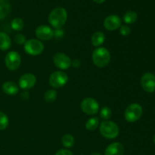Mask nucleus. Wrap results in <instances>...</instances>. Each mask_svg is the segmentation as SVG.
<instances>
[{
  "instance_id": "nucleus-23",
  "label": "nucleus",
  "mask_w": 155,
  "mask_h": 155,
  "mask_svg": "<svg viewBox=\"0 0 155 155\" xmlns=\"http://www.w3.org/2000/svg\"><path fill=\"white\" fill-rule=\"evenodd\" d=\"M58 96V93L55 90H53V89H49V90L47 91L45 93L44 95V98H45V101L47 103H53L56 100Z\"/></svg>"
},
{
  "instance_id": "nucleus-8",
  "label": "nucleus",
  "mask_w": 155,
  "mask_h": 155,
  "mask_svg": "<svg viewBox=\"0 0 155 155\" xmlns=\"http://www.w3.org/2000/svg\"><path fill=\"white\" fill-rule=\"evenodd\" d=\"M5 66L9 71H15L19 68L21 64V58L19 53L12 51L8 53L5 59Z\"/></svg>"
},
{
  "instance_id": "nucleus-13",
  "label": "nucleus",
  "mask_w": 155,
  "mask_h": 155,
  "mask_svg": "<svg viewBox=\"0 0 155 155\" xmlns=\"http://www.w3.org/2000/svg\"><path fill=\"white\" fill-rule=\"evenodd\" d=\"M35 33H36V37L39 38L41 40L47 41L49 40V39H51L53 37V30L48 26H39L36 29Z\"/></svg>"
},
{
  "instance_id": "nucleus-12",
  "label": "nucleus",
  "mask_w": 155,
  "mask_h": 155,
  "mask_svg": "<svg viewBox=\"0 0 155 155\" xmlns=\"http://www.w3.org/2000/svg\"><path fill=\"white\" fill-rule=\"evenodd\" d=\"M121 26V20L117 15H111L107 16L104 21V27L109 31L117 30Z\"/></svg>"
},
{
  "instance_id": "nucleus-15",
  "label": "nucleus",
  "mask_w": 155,
  "mask_h": 155,
  "mask_svg": "<svg viewBox=\"0 0 155 155\" xmlns=\"http://www.w3.org/2000/svg\"><path fill=\"white\" fill-rule=\"evenodd\" d=\"M2 90L7 95H15L18 94L19 89H18V86H17L16 83H15L14 82L8 81L3 83Z\"/></svg>"
},
{
  "instance_id": "nucleus-32",
  "label": "nucleus",
  "mask_w": 155,
  "mask_h": 155,
  "mask_svg": "<svg viewBox=\"0 0 155 155\" xmlns=\"http://www.w3.org/2000/svg\"><path fill=\"white\" fill-rule=\"evenodd\" d=\"M154 143H155V136H154Z\"/></svg>"
},
{
  "instance_id": "nucleus-27",
  "label": "nucleus",
  "mask_w": 155,
  "mask_h": 155,
  "mask_svg": "<svg viewBox=\"0 0 155 155\" xmlns=\"http://www.w3.org/2000/svg\"><path fill=\"white\" fill-rule=\"evenodd\" d=\"M120 32L121 35H123L124 36H127L131 33V30L127 25H123L120 27Z\"/></svg>"
},
{
  "instance_id": "nucleus-3",
  "label": "nucleus",
  "mask_w": 155,
  "mask_h": 155,
  "mask_svg": "<svg viewBox=\"0 0 155 155\" xmlns=\"http://www.w3.org/2000/svg\"><path fill=\"white\" fill-rule=\"evenodd\" d=\"M99 130L101 136L108 139H115L120 133L118 126L115 123L110 120L102 121L100 124Z\"/></svg>"
},
{
  "instance_id": "nucleus-26",
  "label": "nucleus",
  "mask_w": 155,
  "mask_h": 155,
  "mask_svg": "<svg viewBox=\"0 0 155 155\" xmlns=\"http://www.w3.org/2000/svg\"><path fill=\"white\" fill-rule=\"evenodd\" d=\"M14 40H15V43L18 44V45H23L26 42V37L24 35L21 34V33H18L14 36Z\"/></svg>"
},
{
  "instance_id": "nucleus-24",
  "label": "nucleus",
  "mask_w": 155,
  "mask_h": 155,
  "mask_svg": "<svg viewBox=\"0 0 155 155\" xmlns=\"http://www.w3.org/2000/svg\"><path fill=\"white\" fill-rule=\"evenodd\" d=\"M9 124L8 117L3 112L0 111V130H5Z\"/></svg>"
},
{
  "instance_id": "nucleus-16",
  "label": "nucleus",
  "mask_w": 155,
  "mask_h": 155,
  "mask_svg": "<svg viewBox=\"0 0 155 155\" xmlns=\"http://www.w3.org/2000/svg\"><path fill=\"white\" fill-rule=\"evenodd\" d=\"M12 45V41L7 33L0 32V50L6 51L9 49Z\"/></svg>"
},
{
  "instance_id": "nucleus-11",
  "label": "nucleus",
  "mask_w": 155,
  "mask_h": 155,
  "mask_svg": "<svg viewBox=\"0 0 155 155\" xmlns=\"http://www.w3.org/2000/svg\"><path fill=\"white\" fill-rule=\"evenodd\" d=\"M36 83V76L33 74H25L21 77L18 81L19 86L22 89H30L35 86Z\"/></svg>"
},
{
  "instance_id": "nucleus-10",
  "label": "nucleus",
  "mask_w": 155,
  "mask_h": 155,
  "mask_svg": "<svg viewBox=\"0 0 155 155\" xmlns=\"http://www.w3.org/2000/svg\"><path fill=\"white\" fill-rule=\"evenodd\" d=\"M141 85L146 92H154L155 91V76L151 73L145 74L141 78Z\"/></svg>"
},
{
  "instance_id": "nucleus-29",
  "label": "nucleus",
  "mask_w": 155,
  "mask_h": 155,
  "mask_svg": "<svg viewBox=\"0 0 155 155\" xmlns=\"http://www.w3.org/2000/svg\"><path fill=\"white\" fill-rule=\"evenodd\" d=\"M72 65L74 68H79V67L81 65V62H80V60H78V59H75L74 61H72Z\"/></svg>"
},
{
  "instance_id": "nucleus-19",
  "label": "nucleus",
  "mask_w": 155,
  "mask_h": 155,
  "mask_svg": "<svg viewBox=\"0 0 155 155\" xmlns=\"http://www.w3.org/2000/svg\"><path fill=\"white\" fill-rule=\"evenodd\" d=\"M137 13L134 11H128L124 15V21L126 24H134L137 21Z\"/></svg>"
},
{
  "instance_id": "nucleus-17",
  "label": "nucleus",
  "mask_w": 155,
  "mask_h": 155,
  "mask_svg": "<svg viewBox=\"0 0 155 155\" xmlns=\"http://www.w3.org/2000/svg\"><path fill=\"white\" fill-rule=\"evenodd\" d=\"M92 44L93 46L95 47H99L100 45H102L103 43L105 41V36L104 34L102 32H95V33H93V35L92 36Z\"/></svg>"
},
{
  "instance_id": "nucleus-2",
  "label": "nucleus",
  "mask_w": 155,
  "mask_h": 155,
  "mask_svg": "<svg viewBox=\"0 0 155 155\" xmlns=\"http://www.w3.org/2000/svg\"><path fill=\"white\" fill-rule=\"evenodd\" d=\"M110 61V51L104 47L95 48L92 53V61L98 68H104Z\"/></svg>"
},
{
  "instance_id": "nucleus-30",
  "label": "nucleus",
  "mask_w": 155,
  "mask_h": 155,
  "mask_svg": "<svg viewBox=\"0 0 155 155\" xmlns=\"http://www.w3.org/2000/svg\"><path fill=\"white\" fill-rule=\"evenodd\" d=\"M95 3H98V4H101V3L104 2L105 0H93Z\"/></svg>"
},
{
  "instance_id": "nucleus-5",
  "label": "nucleus",
  "mask_w": 155,
  "mask_h": 155,
  "mask_svg": "<svg viewBox=\"0 0 155 155\" xmlns=\"http://www.w3.org/2000/svg\"><path fill=\"white\" fill-rule=\"evenodd\" d=\"M24 50L27 54L30 55H39L43 51L44 45L38 39H30L24 43Z\"/></svg>"
},
{
  "instance_id": "nucleus-25",
  "label": "nucleus",
  "mask_w": 155,
  "mask_h": 155,
  "mask_svg": "<svg viewBox=\"0 0 155 155\" xmlns=\"http://www.w3.org/2000/svg\"><path fill=\"white\" fill-rule=\"evenodd\" d=\"M100 116L104 120H108L112 116V111L109 107H104L100 110Z\"/></svg>"
},
{
  "instance_id": "nucleus-22",
  "label": "nucleus",
  "mask_w": 155,
  "mask_h": 155,
  "mask_svg": "<svg viewBox=\"0 0 155 155\" xmlns=\"http://www.w3.org/2000/svg\"><path fill=\"white\" fill-rule=\"evenodd\" d=\"M11 27L14 30H16V31H20V30H22L24 27V23L21 18H17L15 19L12 20V23H11Z\"/></svg>"
},
{
  "instance_id": "nucleus-31",
  "label": "nucleus",
  "mask_w": 155,
  "mask_h": 155,
  "mask_svg": "<svg viewBox=\"0 0 155 155\" xmlns=\"http://www.w3.org/2000/svg\"><path fill=\"white\" fill-rule=\"evenodd\" d=\"M90 155H101V154H100V153H98V152H93V153H92Z\"/></svg>"
},
{
  "instance_id": "nucleus-18",
  "label": "nucleus",
  "mask_w": 155,
  "mask_h": 155,
  "mask_svg": "<svg viewBox=\"0 0 155 155\" xmlns=\"http://www.w3.org/2000/svg\"><path fill=\"white\" fill-rule=\"evenodd\" d=\"M11 9L8 0H0V21L8 16Z\"/></svg>"
},
{
  "instance_id": "nucleus-21",
  "label": "nucleus",
  "mask_w": 155,
  "mask_h": 155,
  "mask_svg": "<svg viewBox=\"0 0 155 155\" xmlns=\"http://www.w3.org/2000/svg\"><path fill=\"white\" fill-rule=\"evenodd\" d=\"M61 142L62 145L65 148H71V147H73L74 145L75 140H74V136H71V134H66L62 137Z\"/></svg>"
},
{
  "instance_id": "nucleus-4",
  "label": "nucleus",
  "mask_w": 155,
  "mask_h": 155,
  "mask_svg": "<svg viewBox=\"0 0 155 155\" xmlns=\"http://www.w3.org/2000/svg\"><path fill=\"white\" fill-rule=\"evenodd\" d=\"M143 110L142 107L139 104H132L127 107L124 113V117L129 123L136 122L142 117Z\"/></svg>"
},
{
  "instance_id": "nucleus-9",
  "label": "nucleus",
  "mask_w": 155,
  "mask_h": 155,
  "mask_svg": "<svg viewBox=\"0 0 155 155\" xmlns=\"http://www.w3.org/2000/svg\"><path fill=\"white\" fill-rule=\"evenodd\" d=\"M53 62L58 68L67 70L72 65V61L67 54L62 52H58L53 56Z\"/></svg>"
},
{
  "instance_id": "nucleus-1",
  "label": "nucleus",
  "mask_w": 155,
  "mask_h": 155,
  "mask_svg": "<svg viewBox=\"0 0 155 155\" xmlns=\"http://www.w3.org/2000/svg\"><path fill=\"white\" fill-rule=\"evenodd\" d=\"M68 19V13L65 8L58 7L53 9L48 16V22L54 28L63 27Z\"/></svg>"
},
{
  "instance_id": "nucleus-28",
  "label": "nucleus",
  "mask_w": 155,
  "mask_h": 155,
  "mask_svg": "<svg viewBox=\"0 0 155 155\" xmlns=\"http://www.w3.org/2000/svg\"><path fill=\"white\" fill-rule=\"evenodd\" d=\"M54 155H74L71 151L67 149H61L58 151Z\"/></svg>"
},
{
  "instance_id": "nucleus-14",
  "label": "nucleus",
  "mask_w": 155,
  "mask_h": 155,
  "mask_svg": "<svg viewBox=\"0 0 155 155\" xmlns=\"http://www.w3.org/2000/svg\"><path fill=\"white\" fill-rule=\"evenodd\" d=\"M124 147L120 142H114L109 145L104 151V155H124Z\"/></svg>"
},
{
  "instance_id": "nucleus-7",
  "label": "nucleus",
  "mask_w": 155,
  "mask_h": 155,
  "mask_svg": "<svg viewBox=\"0 0 155 155\" xmlns=\"http://www.w3.org/2000/svg\"><path fill=\"white\" fill-rule=\"evenodd\" d=\"M81 110L87 115L96 114L99 110V104L98 101L92 98H86L82 101Z\"/></svg>"
},
{
  "instance_id": "nucleus-6",
  "label": "nucleus",
  "mask_w": 155,
  "mask_h": 155,
  "mask_svg": "<svg viewBox=\"0 0 155 155\" xmlns=\"http://www.w3.org/2000/svg\"><path fill=\"white\" fill-rule=\"evenodd\" d=\"M49 84L54 89L63 87L68 81V76L63 71H54L49 77Z\"/></svg>"
},
{
  "instance_id": "nucleus-20",
  "label": "nucleus",
  "mask_w": 155,
  "mask_h": 155,
  "mask_svg": "<svg viewBox=\"0 0 155 155\" xmlns=\"http://www.w3.org/2000/svg\"><path fill=\"white\" fill-rule=\"evenodd\" d=\"M98 124H99V119L96 117H92L86 121V128L89 131H94L98 127Z\"/></svg>"
}]
</instances>
